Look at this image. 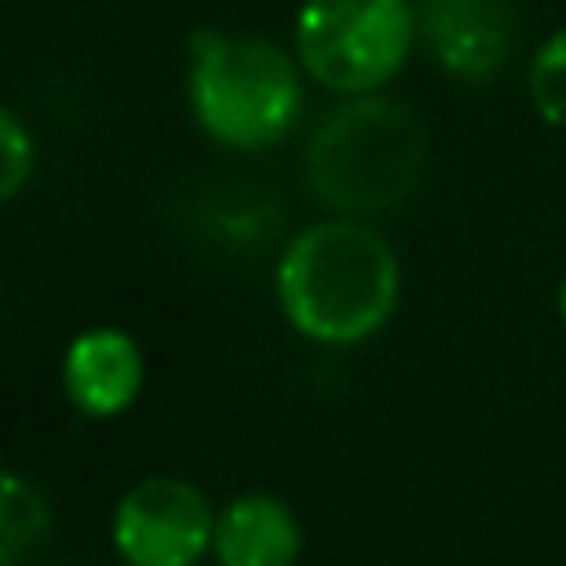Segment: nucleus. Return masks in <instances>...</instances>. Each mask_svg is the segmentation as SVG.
Instances as JSON below:
<instances>
[{
  "instance_id": "nucleus-9",
  "label": "nucleus",
  "mask_w": 566,
  "mask_h": 566,
  "mask_svg": "<svg viewBox=\"0 0 566 566\" xmlns=\"http://www.w3.org/2000/svg\"><path fill=\"white\" fill-rule=\"evenodd\" d=\"M49 522H53V513H49V500L40 495V486L9 469L4 486H0V566H18L22 553L44 539Z\"/></svg>"
},
{
  "instance_id": "nucleus-4",
  "label": "nucleus",
  "mask_w": 566,
  "mask_h": 566,
  "mask_svg": "<svg viewBox=\"0 0 566 566\" xmlns=\"http://www.w3.org/2000/svg\"><path fill=\"white\" fill-rule=\"evenodd\" d=\"M416 44V0H305L292 22V53L336 97L380 93Z\"/></svg>"
},
{
  "instance_id": "nucleus-8",
  "label": "nucleus",
  "mask_w": 566,
  "mask_h": 566,
  "mask_svg": "<svg viewBox=\"0 0 566 566\" xmlns=\"http://www.w3.org/2000/svg\"><path fill=\"white\" fill-rule=\"evenodd\" d=\"M212 557L217 566H296L301 522L279 495L243 491L217 509Z\"/></svg>"
},
{
  "instance_id": "nucleus-6",
  "label": "nucleus",
  "mask_w": 566,
  "mask_h": 566,
  "mask_svg": "<svg viewBox=\"0 0 566 566\" xmlns=\"http://www.w3.org/2000/svg\"><path fill=\"white\" fill-rule=\"evenodd\" d=\"M424 53L464 84L495 80L517 49V13L509 0H416Z\"/></svg>"
},
{
  "instance_id": "nucleus-10",
  "label": "nucleus",
  "mask_w": 566,
  "mask_h": 566,
  "mask_svg": "<svg viewBox=\"0 0 566 566\" xmlns=\"http://www.w3.org/2000/svg\"><path fill=\"white\" fill-rule=\"evenodd\" d=\"M526 97L548 128L566 133V27L548 31L526 66Z\"/></svg>"
},
{
  "instance_id": "nucleus-3",
  "label": "nucleus",
  "mask_w": 566,
  "mask_h": 566,
  "mask_svg": "<svg viewBox=\"0 0 566 566\" xmlns=\"http://www.w3.org/2000/svg\"><path fill=\"white\" fill-rule=\"evenodd\" d=\"M424 172L420 119L380 93L345 97L310 137L305 181L340 217H376L398 208Z\"/></svg>"
},
{
  "instance_id": "nucleus-12",
  "label": "nucleus",
  "mask_w": 566,
  "mask_h": 566,
  "mask_svg": "<svg viewBox=\"0 0 566 566\" xmlns=\"http://www.w3.org/2000/svg\"><path fill=\"white\" fill-rule=\"evenodd\" d=\"M557 318H562V327H566V279H562V287H557Z\"/></svg>"
},
{
  "instance_id": "nucleus-7",
  "label": "nucleus",
  "mask_w": 566,
  "mask_h": 566,
  "mask_svg": "<svg viewBox=\"0 0 566 566\" xmlns=\"http://www.w3.org/2000/svg\"><path fill=\"white\" fill-rule=\"evenodd\" d=\"M146 358L142 345L119 327H88L66 345L62 394L88 420L124 416L142 398Z\"/></svg>"
},
{
  "instance_id": "nucleus-5",
  "label": "nucleus",
  "mask_w": 566,
  "mask_h": 566,
  "mask_svg": "<svg viewBox=\"0 0 566 566\" xmlns=\"http://www.w3.org/2000/svg\"><path fill=\"white\" fill-rule=\"evenodd\" d=\"M217 513L208 495L186 478L133 482L111 517L115 553L128 566H199L212 548Z\"/></svg>"
},
{
  "instance_id": "nucleus-11",
  "label": "nucleus",
  "mask_w": 566,
  "mask_h": 566,
  "mask_svg": "<svg viewBox=\"0 0 566 566\" xmlns=\"http://www.w3.org/2000/svg\"><path fill=\"white\" fill-rule=\"evenodd\" d=\"M0 199H18L22 186L35 172V137L27 133V124L18 119V111H0Z\"/></svg>"
},
{
  "instance_id": "nucleus-1",
  "label": "nucleus",
  "mask_w": 566,
  "mask_h": 566,
  "mask_svg": "<svg viewBox=\"0 0 566 566\" xmlns=\"http://www.w3.org/2000/svg\"><path fill=\"white\" fill-rule=\"evenodd\" d=\"M274 292L283 318L318 345H358L376 336L402 292V270L385 234L358 217L305 226L279 256Z\"/></svg>"
},
{
  "instance_id": "nucleus-2",
  "label": "nucleus",
  "mask_w": 566,
  "mask_h": 566,
  "mask_svg": "<svg viewBox=\"0 0 566 566\" xmlns=\"http://www.w3.org/2000/svg\"><path fill=\"white\" fill-rule=\"evenodd\" d=\"M305 66L252 31L199 27L186 44V106L199 133L226 150H270L305 106Z\"/></svg>"
}]
</instances>
